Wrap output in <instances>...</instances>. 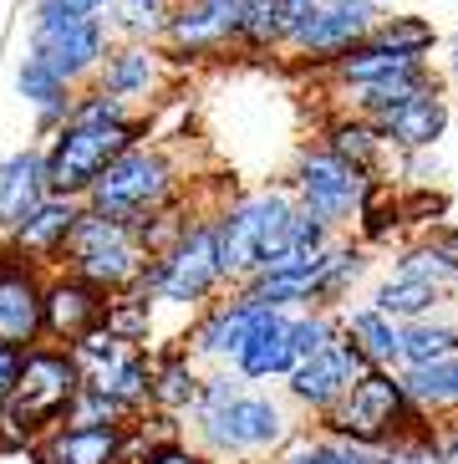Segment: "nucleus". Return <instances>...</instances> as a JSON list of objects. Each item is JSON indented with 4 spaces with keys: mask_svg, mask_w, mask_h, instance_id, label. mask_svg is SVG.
I'll return each instance as SVG.
<instances>
[{
    "mask_svg": "<svg viewBox=\"0 0 458 464\" xmlns=\"http://www.w3.org/2000/svg\"><path fill=\"white\" fill-rule=\"evenodd\" d=\"M301 429V413L285 393L240 378L234 368H204L199 398L189 409V439L219 464L275 459Z\"/></svg>",
    "mask_w": 458,
    "mask_h": 464,
    "instance_id": "nucleus-1",
    "label": "nucleus"
},
{
    "mask_svg": "<svg viewBox=\"0 0 458 464\" xmlns=\"http://www.w3.org/2000/svg\"><path fill=\"white\" fill-rule=\"evenodd\" d=\"M148 138V118H138L128 102L108 97L102 87H77L72 118L46 138V174H52V194L67 199H87V189L97 184V174L122 159L128 149H138Z\"/></svg>",
    "mask_w": 458,
    "mask_h": 464,
    "instance_id": "nucleus-2",
    "label": "nucleus"
},
{
    "mask_svg": "<svg viewBox=\"0 0 458 464\" xmlns=\"http://www.w3.org/2000/svg\"><path fill=\"white\" fill-rule=\"evenodd\" d=\"M77 393H81V368L72 362L67 347H56V342L26 347L21 382L0 403V454H36L41 439L52 434L56 423H67Z\"/></svg>",
    "mask_w": 458,
    "mask_h": 464,
    "instance_id": "nucleus-3",
    "label": "nucleus"
},
{
    "mask_svg": "<svg viewBox=\"0 0 458 464\" xmlns=\"http://www.w3.org/2000/svg\"><path fill=\"white\" fill-rule=\"evenodd\" d=\"M296 194L291 189H250L229 194L215 215V240H219V266H224V286H244L250 276H260L270 260H281L291 250V230H296Z\"/></svg>",
    "mask_w": 458,
    "mask_h": 464,
    "instance_id": "nucleus-4",
    "label": "nucleus"
},
{
    "mask_svg": "<svg viewBox=\"0 0 458 464\" xmlns=\"http://www.w3.org/2000/svg\"><path fill=\"white\" fill-rule=\"evenodd\" d=\"M316 429L347 439L357 450H387L392 439H418L433 434V419L407 398L403 372L397 368H367L351 378V388L341 393V403L326 419H310Z\"/></svg>",
    "mask_w": 458,
    "mask_h": 464,
    "instance_id": "nucleus-5",
    "label": "nucleus"
},
{
    "mask_svg": "<svg viewBox=\"0 0 458 464\" xmlns=\"http://www.w3.org/2000/svg\"><path fill=\"white\" fill-rule=\"evenodd\" d=\"M184 189H189V184L178 179V164H174V153H168V143H148V138H143L138 149H128L122 159H112V164L97 174V184L87 189L81 205L138 230L148 215H158L163 205H174Z\"/></svg>",
    "mask_w": 458,
    "mask_h": 464,
    "instance_id": "nucleus-6",
    "label": "nucleus"
},
{
    "mask_svg": "<svg viewBox=\"0 0 458 464\" xmlns=\"http://www.w3.org/2000/svg\"><path fill=\"white\" fill-rule=\"evenodd\" d=\"M143 296H153L158 306H174V312H199L215 296H224V266H219V240H215V215H199L189 225V235L168 246L163 256H153L138 276Z\"/></svg>",
    "mask_w": 458,
    "mask_h": 464,
    "instance_id": "nucleus-7",
    "label": "nucleus"
},
{
    "mask_svg": "<svg viewBox=\"0 0 458 464\" xmlns=\"http://www.w3.org/2000/svg\"><path fill=\"white\" fill-rule=\"evenodd\" d=\"M148 260H153V256L143 250V240H138L133 225L97 215V209H81L77 230H72L67 250H62V266H67V271H77L81 281L102 286L108 296L133 291Z\"/></svg>",
    "mask_w": 458,
    "mask_h": 464,
    "instance_id": "nucleus-8",
    "label": "nucleus"
},
{
    "mask_svg": "<svg viewBox=\"0 0 458 464\" xmlns=\"http://www.w3.org/2000/svg\"><path fill=\"white\" fill-rule=\"evenodd\" d=\"M372 184H377V179L367 174V169L337 159V153L321 149V143H310V149L296 153V169H291V184H285V189L296 194V205L306 209V215L326 219V225L341 235L347 225H357Z\"/></svg>",
    "mask_w": 458,
    "mask_h": 464,
    "instance_id": "nucleus-9",
    "label": "nucleus"
},
{
    "mask_svg": "<svg viewBox=\"0 0 458 464\" xmlns=\"http://www.w3.org/2000/svg\"><path fill=\"white\" fill-rule=\"evenodd\" d=\"M372 26H377V5H362V0H291L285 52L326 72L351 46H362L372 36Z\"/></svg>",
    "mask_w": 458,
    "mask_h": 464,
    "instance_id": "nucleus-10",
    "label": "nucleus"
},
{
    "mask_svg": "<svg viewBox=\"0 0 458 464\" xmlns=\"http://www.w3.org/2000/svg\"><path fill=\"white\" fill-rule=\"evenodd\" d=\"M367 368H372L367 353L341 332L331 347H321L316 357H306V362H296V368L285 372L281 393H285V403H291L301 419H326V413L341 403V393L351 388V378L367 372Z\"/></svg>",
    "mask_w": 458,
    "mask_h": 464,
    "instance_id": "nucleus-11",
    "label": "nucleus"
},
{
    "mask_svg": "<svg viewBox=\"0 0 458 464\" xmlns=\"http://www.w3.org/2000/svg\"><path fill=\"white\" fill-rule=\"evenodd\" d=\"M112 46V31L102 15H62V21H31V52L52 72H62L72 87L97 77L102 56Z\"/></svg>",
    "mask_w": 458,
    "mask_h": 464,
    "instance_id": "nucleus-12",
    "label": "nucleus"
},
{
    "mask_svg": "<svg viewBox=\"0 0 458 464\" xmlns=\"http://www.w3.org/2000/svg\"><path fill=\"white\" fill-rule=\"evenodd\" d=\"M255 316H260V301L244 286H234L229 296H215L209 306L194 312L189 332H184V347L199 357L204 368H234L244 337L255 327Z\"/></svg>",
    "mask_w": 458,
    "mask_h": 464,
    "instance_id": "nucleus-13",
    "label": "nucleus"
},
{
    "mask_svg": "<svg viewBox=\"0 0 458 464\" xmlns=\"http://www.w3.org/2000/svg\"><path fill=\"white\" fill-rule=\"evenodd\" d=\"M108 301H112L108 291L92 286V281H81L67 266L46 271V296H41V332H46V342L72 347L87 332H97L108 322Z\"/></svg>",
    "mask_w": 458,
    "mask_h": 464,
    "instance_id": "nucleus-14",
    "label": "nucleus"
},
{
    "mask_svg": "<svg viewBox=\"0 0 458 464\" xmlns=\"http://www.w3.org/2000/svg\"><path fill=\"white\" fill-rule=\"evenodd\" d=\"M234 11H240V0H178L163 52L174 56L178 67L229 56L234 52Z\"/></svg>",
    "mask_w": 458,
    "mask_h": 464,
    "instance_id": "nucleus-15",
    "label": "nucleus"
},
{
    "mask_svg": "<svg viewBox=\"0 0 458 464\" xmlns=\"http://www.w3.org/2000/svg\"><path fill=\"white\" fill-rule=\"evenodd\" d=\"M41 296H46V266L0 246V342L5 347H36L41 332Z\"/></svg>",
    "mask_w": 458,
    "mask_h": 464,
    "instance_id": "nucleus-16",
    "label": "nucleus"
},
{
    "mask_svg": "<svg viewBox=\"0 0 458 464\" xmlns=\"http://www.w3.org/2000/svg\"><path fill=\"white\" fill-rule=\"evenodd\" d=\"M178 62L163 46L153 42H112L108 56H102V67H97L92 87H102L108 97H118V102H148V97H158L163 87L174 82Z\"/></svg>",
    "mask_w": 458,
    "mask_h": 464,
    "instance_id": "nucleus-17",
    "label": "nucleus"
},
{
    "mask_svg": "<svg viewBox=\"0 0 458 464\" xmlns=\"http://www.w3.org/2000/svg\"><path fill=\"white\" fill-rule=\"evenodd\" d=\"M133 423H56L36 444L41 464H133L138 459Z\"/></svg>",
    "mask_w": 458,
    "mask_h": 464,
    "instance_id": "nucleus-18",
    "label": "nucleus"
},
{
    "mask_svg": "<svg viewBox=\"0 0 458 464\" xmlns=\"http://www.w3.org/2000/svg\"><path fill=\"white\" fill-rule=\"evenodd\" d=\"M81 199H67V194H46L36 209H31L21 225H15L11 235H5V246L15 250V256L36 260V266H46V271H56L62 266V250H67L72 230H77L81 219Z\"/></svg>",
    "mask_w": 458,
    "mask_h": 464,
    "instance_id": "nucleus-19",
    "label": "nucleus"
},
{
    "mask_svg": "<svg viewBox=\"0 0 458 464\" xmlns=\"http://www.w3.org/2000/svg\"><path fill=\"white\" fill-rule=\"evenodd\" d=\"M81 382H87L92 393L108 398L128 423L143 419V413H148V398H153V347H122L112 362L92 368Z\"/></svg>",
    "mask_w": 458,
    "mask_h": 464,
    "instance_id": "nucleus-20",
    "label": "nucleus"
},
{
    "mask_svg": "<svg viewBox=\"0 0 458 464\" xmlns=\"http://www.w3.org/2000/svg\"><path fill=\"white\" fill-rule=\"evenodd\" d=\"M296 368V347H291V312L281 306H260L255 327L244 337L234 372L250 382H285V372Z\"/></svg>",
    "mask_w": 458,
    "mask_h": 464,
    "instance_id": "nucleus-21",
    "label": "nucleus"
},
{
    "mask_svg": "<svg viewBox=\"0 0 458 464\" xmlns=\"http://www.w3.org/2000/svg\"><path fill=\"white\" fill-rule=\"evenodd\" d=\"M52 194V174H46V143H26L0 159V235H11L31 209Z\"/></svg>",
    "mask_w": 458,
    "mask_h": 464,
    "instance_id": "nucleus-22",
    "label": "nucleus"
},
{
    "mask_svg": "<svg viewBox=\"0 0 458 464\" xmlns=\"http://www.w3.org/2000/svg\"><path fill=\"white\" fill-rule=\"evenodd\" d=\"M382 138H387L392 153H428L438 138L448 133V97L444 87H428V92L407 97L403 108H392L387 118H377Z\"/></svg>",
    "mask_w": 458,
    "mask_h": 464,
    "instance_id": "nucleus-23",
    "label": "nucleus"
},
{
    "mask_svg": "<svg viewBox=\"0 0 458 464\" xmlns=\"http://www.w3.org/2000/svg\"><path fill=\"white\" fill-rule=\"evenodd\" d=\"M199 382H204V362L184 347V337L168 342V347H153V398H148L153 413H168V419L189 423Z\"/></svg>",
    "mask_w": 458,
    "mask_h": 464,
    "instance_id": "nucleus-24",
    "label": "nucleus"
},
{
    "mask_svg": "<svg viewBox=\"0 0 458 464\" xmlns=\"http://www.w3.org/2000/svg\"><path fill=\"white\" fill-rule=\"evenodd\" d=\"M15 92H21V102L36 112V133H41V138H52L56 128L67 123V118H72V102H77V87H72L62 72L46 67L36 52H26V62L15 67Z\"/></svg>",
    "mask_w": 458,
    "mask_h": 464,
    "instance_id": "nucleus-25",
    "label": "nucleus"
},
{
    "mask_svg": "<svg viewBox=\"0 0 458 464\" xmlns=\"http://www.w3.org/2000/svg\"><path fill=\"white\" fill-rule=\"evenodd\" d=\"M428 87H438V72H433V62H423V67H407V72H392V77H372V82H351L341 87V102H347V112H362V118H387L392 108H403L407 97L428 92Z\"/></svg>",
    "mask_w": 458,
    "mask_h": 464,
    "instance_id": "nucleus-26",
    "label": "nucleus"
},
{
    "mask_svg": "<svg viewBox=\"0 0 458 464\" xmlns=\"http://www.w3.org/2000/svg\"><path fill=\"white\" fill-rule=\"evenodd\" d=\"M341 332L362 347L372 368H403V322H392L372 301L341 306Z\"/></svg>",
    "mask_w": 458,
    "mask_h": 464,
    "instance_id": "nucleus-27",
    "label": "nucleus"
},
{
    "mask_svg": "<svg viewBox=\"0 0 458 464\" xmlns=\"http://www.w3.org/2000/svg\"><path fill=\"white\" fill-rule=\"evenodd\" d=\"M291 42V0H240L234 11V52L270 56Z\"/></svg>",
    "mask_w": 458,
    "mask_h": 464,
    "instance_id": "nucleus-28",
    "label": "nucleus"
},
{
    "mask_svg": "<svg viewBox=\"0 0 458 464\" xmlns=\"http://www.w3.org/2000/svg\"><path fill=\"white\" fill-rule=\"evenodd\" d=\"M367 301H372L377 312H387L392 322H418V316H433L438 306H444L448 291L433 286V281H423V276H413V271H397V266H392L377 286H372Z\"/></svg>",
    "mask_w": 458,
    "mask_h": 464,
    "instance_id": "nucleus-29",
    "label": "nucleus"
},
{
    "mask_svg": "<svg viewBox=\"0 0 458 464\" xmlns=\"http://www.w3.org/2000/svg\"><path fill=\"white\" fill-rule=\"evenodd\" d=\"M321 149H331L337 159H347V164L367 169V174H377L382 159H387V138H382V128L372 123V118H362V112H347V108H341L337 118L321 128Z\"/></svg>",
    "mask_w": 458,
    "mask_h": 464,
    "instance_id": "nucleus-30",
    "label": "nucleus"
},
{
    "mask_svg": "<svg viewBox=\"0 0 458 464\" xmlns=\"http://www.w3.org/2000/svg\"><path fill=\"white\" fill-rule=\"evenodd\" d=\"M397 372H403L407 398L428 419H453L458 413V353L438 357V362H418V368H397Z\"/></svg>",
    "mask_w": 458,
    "mask_h": 464,
    "instance_id": "nucleus-31",
    "label": "nucleus"
},
{
    "mask_svg": "<svg viewBox=\"0 0 458 464\" xmlns=\"http://www.w3.org/2000/svg\"><path fill=\"white\" fill-rule=\"evenodd\" d=\"M178 0H108V31L112 42H153L163 46L168 36V21H174Z\"/></svg>",
    "mask_w": 458,
    "mask_h": 464,
    "instance_id": "nucleus-32",
    "label": "nucleus"
},
{
    "mask_svg": "<svg viewBox=\"0 0 458 464\" xmlns=\"http://www.w3.org/2000/svg\"><path fill=\"white\" fill-rule=\"evenodd\" d=\"M270 464H372V450H357V444L326 434L316 423H310V429L301 423L296 434H291V444H285Z\"/></svg>",
    "mask_w": 458,
    "mask_h": 464,
    "instance_id": "nucleus-33",
    "label": "nucleus"
},
{
    "mask_svg": "<svg viewBox=\"0 0 458 464\" xmlns=\"http://www.w3.org/2000/svg\"><path fill=\"white\" fill-rule=\"evenodd\" d=\"M458 353V322L448 316H418V322H403V368H418V362H438V357Z\"/></svg>",
    "mask_w": 458,
    "mask_h": 464,
    "instance_id": "nucleus-34",
    "label": "nucleus"
},
{
    "mask_svg": "<svg viewBox=\"0 0 458 464\" xmlns=\"http://www.w3.org/2000/svg\"><path fill=\"white\" fill-rule=\"evenodd\" d=\"M102 327L112 337H122L128 347H153V327H158V301L143 291H122L108 301V322Z\"/></svg>",
    "mask_w": 458,
    "mask_h": 464,
    "instance_id": "nucleus-35",
    "label": "nucleus"
},
{
    "mask_svg": "<svg viewBox=\"0 0 458 464\" xmlns=\"http://www.w3.org/2000/svg\"><path fill=\"white\" fill-rule=\"evenodd\" d=\"M372 42L392 46V52H407V56H428L438 46V31H433L428 15H377Z\"/></svg>",
    "mask_w": 458,
    "mask_h": 464,
    "instance_id": "nucleus-36",
    "label": "nucleus"
},
{
    "mask_svg": "<svg viewBox=\"0 0 458 464\" xmlns=\"http://www.w3.org/2000/svg\"><path fill=\"white\" fill-rule=\"evenodd\" d=\"M133 464H219V459H209L189 434H174V439H153V444H143Z\"/></svg>",
    "mask_w": 458,
    "mask_h": 464,
    "instance_id": "nucleus-37",
    "label": "nucleus"
},
{
    "mask_svg": "<svg viewBox=\"0 0 458 464\" xmlns=\"http://www.w3.org/2000/svg\"><path fill=\"white\" fill-rule=\"evenodd\" d=\"M372 464H438V459H433V434H418V439H392L387 450L372 454Z\"/></svg>",
    "mask_w": 458,
    "mask_h": 464,
    "instance_id": "nucleus-38",
    "label": "nucleus"
},
{
    "mask_svg": "<svg viewBox=\"0 0 458 464\" xmlns=\"http://www.w3.org/2000/svg\"><path fill=\"white\" fill-rule=\"evenodd\" d=\"M108 0H31V21H62V15H102Z\"/></svg>",
    "mask_w": 458,
    "mask_h": 464,
    "instance_id": "nucleus-39",
    "label": "nucleus"
},
{
    "mask_svg": "<svg viewBox=\"0 0 458 464\" xmlns=\"http://www.w3.org/2000/svg\"><path fill=\"white\" fill-rule=\"evenodd\" d=\"M433 459L458 464V413L453 419H433Z\"/></svg>",
    "mask_w": 458,
    "mask_h": 464,
    "instance_id": "nucleus-40",
    "label": "nucleus"
},
{
    "mask_svg": "<svg viewBox=\"0 0 458 464\" xmlns=\"http://www.w3.org/2000/svg\"><path fill=\"white\" fill-rule=\"evenodd\" d=\"M21 362H26V347H5V342H0V403L15 393V382H21Z\"/></svg>",
    "mask_w": 458,
    "mask_h": 464,
    "instance_id": "nucleus-41",
    "label": "nucleus"
},
{
    "mask_svg": "<svg viewBox=\"0 0 458 464\" xmlns=\"http://www.w3.org/2000/svg\"><path fill=\"white\" fill-rule=\"evenodd\" d=\"M448 82L458 87V31H453V42H448Z\"/></svg>",
    "mask_w": 458,
    "mask_h": 464,
    "instance_id": "nucleus-42",
    "label": "nucleus"
},
{
    "mask_svg": "<svg viewBox=\"0 0 458 464\" xmlns=\"http://www.w3.org/2000/svg\"><path fill=\"white\" fill-rule=\"evenodd\" d=\"M362 5H377V11H382V0H362Z\"/></svg>",
    "mask_w": 458,
    "mask_h": 464,
    "instance_id": "nucleus-43",
    "label": "nucleus"
}]
</instances>
